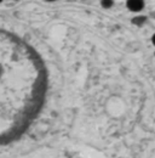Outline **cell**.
Here are the masks:
<instances>
[{
    "label": "cell",
    "mask_w": 155,
    "mask_h": 158,
    "mask_svg": "<svg viewBox=\"0 0 155 158\" xmlns=\"http://www.w3.org/2000/svg\"><path fill=\"white\" fill-rule=\"evenodd\" d=\"M101 4H102L103 7H112V6L114 5V1H105V0H104V1H102Z\"/></svg>",
    "instance_id": "obj_3"
},
{
    "label": "cell",
    "mask_w": 155,
    "mask_h": 158,
    "mask_svg": "<svg viewBox=\"0 0 155 158\" xmlns=\"http://www.w3.org/2000/svg\"><path fill=\"white\" fill-rule=\"evenodd\" d=\"M152 41H153V44L155 45V34L153 35V38H152Z\"/></svg>",
    "instance_id": "obj_4"
},
{
    "label": "cell",
    "mask_w": 155,
    "mask_h": 158,
    "mask_svg": "<svg viewBox=\"0 0 155 158\" xmlns=\"http://www.w3.org/2000/svg\"><path fill=\"white\" fill-rule=\"evenodd\" d=\"M126 5H127V9L130 11H132V12H139L144 7V1H142V0H129L126 2Z\"/></svg>",
    "instance_id": "obj_1"
},
{
    "label": "cell",
    "mask_w": 155,
    "mask_h": 158,
    "mask_svg": "<svg viewBox=\"0 0 155 158\" xmlns=\"http://www.w3.org/2000/svg\"><path fill=\"white\" fill-rule=\"evenodd\" d=\"M145 17L144 16H136L135 19H132V23L136 24V26H142L144 22H145Z\"/></svg>",
    "instance_id": "obj_2"
}]
</instances>
